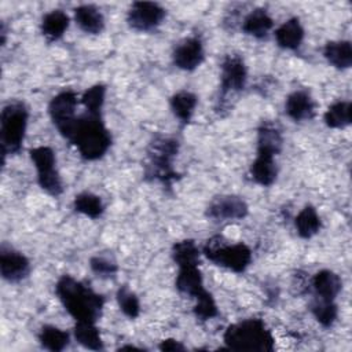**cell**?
Segmentation results:
<instances>
[{"label":"cell","mask_w":352,"mask_h":352,"mask_svg":"<svg viewBox=\"0 0 352 352\" xmlns=\"http://www.w3.org/2000/svg\"><path fill=\"white\" fill-rule=\"evenodd\" d=\"M55 293L76 322L96 323L100 318L104 298L84 282L77 280L70 275H63L56 282Z\"/></svg>","instance_id":"6da1fadb"},{"label":"cell","mask_w":352,"mask_h":352,"mask_svg":"<svg viewBox=\"0 0 352 352\" xmlns=\"http://www.w3.org/2000/svg\"><path fill=\"white\" fill-rule=\"evenodd\" d=\"M87 161L102 158L111 146V135L106 128L102 114L87 113L77 117L73 133L69 139Z\"/></svg>","instance_id":"7a4b0ae2"},{"label":"cell","mask_w":352,"mask_h":352,"mask_svg":"<svg viewBox=\"0 0 352 352\" xmlns=\"http://www.w3.org/2000/svg\"><path fill=\"white\" fill-rule=\"evenodd\" d=\"M223 341L232 351H254L272 352L275 338L265 322L258 318L243 319L227 326Z\"/></svg>","instance_id":"3957f363"},{"label":"cell","mask_w":352,"mask_h":352,"mask_svg":"<svg viewBox=\"0 0 352 352\" xmlns=\"http://www.w3.org/2000/svg\"><path fill=\"white\" fill-rule=\"evenodd\" d=\"M179 151V142L170 136H155L147 147L148 164L146 176L162 184L170 186L179 175L173 169V160Z\"/></svg>","instance_id":"277c9868"},{"label":"cell","mask_w":352,"mask_h":352,"mask_svg":"<svg viewBox=\"0 0 352 352\" xmlns=\"http://www.w3.org/2000/svg\"><path fill=\"white\" fill-rule=\"evenodd\" d=\"M204 256L213 264L242 274L252 263V250L242 242L231 243L221 235H214L202 248Z\"/></svg>","instance_id":"5b68a950"},{"label":"cell","mask_w":352,"mask_h":352,"mask_svg":"<svg viewBox=\"0 0 352 352\" xmlns=\"http://www.w3.org/2000/svg\"><path fill=\"white\" fill-rule=\"evenodd\" d=\"M29 111L22 102H10L1 110L0 117V140L3 158L7 154H18L22 148Z\"/></svg>","instance_id":"8992f818"},{"label":"cell","mask_w":352,"mask_h":352,"mask_svg":"<svg viewBox=\"0 0 352 352\" xmlns=\"http://www.w3.org/2000/svg\"><path fill=\"white\" fill-rule=\"evenodd\" d=\"M29 155L36 168L40 188L51 197H59L63 191V186L56 169L55 151L48 146H37L29 150Z\"/></svg>","instance_id":"52a82bcc"},{"label":"cell","mask_w":352,"mask_h":352,"mask_svg":"<svg viewBox=\"0 0 352 352\" xmlns=\"http://www.w3.org/2000/svg\"><path fill=\"white\" fill-rule=\"evenodd\" d=\"M78 103V96L72 89H65L56 94L48 104V114L52 124L56 126L59 133L65 139H70L74 125L77 122L76 109Z\"/></svg>","instance_id":"ba28073f"},{"label":"cell","mask_w":352,"mask_h":352,"mask_svg":"<svg viewBox=\"0 0 352 352\" xmlns=\"http://www.w3.org/2000/svg\"><path fill=\"white\" fill-rule=\"evenodd\" d=\"M166 16V10L154 1H133L126 14L128 26L136 32L157 29Z\"/></svg>","instance_id":"9c48e42d"},{"label":"cell","mask_w":352,"mask_h":352,"mask_svg":"<svg viewBox=\"0 0 352 352\" xmlns=\"http://www.w3.org/2000/svg\"><path fill=\"white\" fill-rule=\"evenodd\" d=\"M248 81V69L241 55L228 54L221 62L220 91L221 95L241 92Z\"/></svg>","instance_id":"30bf717a"},{"label":"cell","mask_w":352,"mask_h":352,"mask_svg":"<svg viewBox=\"0 0 352 352\" xmlns=\"http://www.w3.org/2000/svg\"><path fill=\"white\" fill-rule=\"evenodd\" d=\"M249 206L238 195H219L210 201L206 208V216L213 221H234L248 216Z\"/></svg>","instance_id":"8fae6325"},{"label":"cell","mask_w":352,"mask_h":352,"mask_svg":"<svg viewBox=\"0 0 352 352\" xmlns=\"http://www.w3.org/2000/svg\"><path fill=\"white\" fill-rule=\"evenodd\" d=\"M30 272L29 258L12 248L6 245L0 249V274L1 278L10 283H16L23 280Z\"/></svg>","instance_id":"7c38bea8"},{"label":"cell","mask_w":352,"mask_h":352,"mask_svg":"<svg viewBox=\"0 0 352 352\" xmlns=\"http://www.w3.org/2000/svg\"><path fill=\"white\" fill-rule=\"evenodd\" d=\"M205 58V50L201 38L187 37L182 40L172 52L173 65L184 72L195 70Z\"/></svg>","instance_id":"4fadbf2b"},{"label":"cell","mask_w":352,"mask_h":352,"mask_svg":"<svg viewBox=\"0 0 352 352\" xmlns=\"http://www.w3.org/2000/svg\"><path fill=\"white\" fill-rule=\"evenodd\" d=\"M285 113L293 121H307L315 116V102L308 91L296 89L285 100Z\"/></svg>","instance_id":"5bb4252c"},{"label":"cell","mask_w":352,"mask_h":352,"mask_svg":"<svg viewBox=\"0 0 352 352\" xmlns=\"http://www.w3.org/2000/svg\"><path fill=\"white\" fill-rule=\"evenodd\" d=\"M274 34H275L276 44L280 48L296 51L302 44L305 30L300 19L297 16H292L287 21H285L280 26H278Z\"/></svg>","instance_id":"9a60e30c"},{"label":"cell","mask_w":352,"mask_h":352,"mask_svg":"<svg viewBox=\"0 0 352 352\" xmlns=\"http://www.w3.org/2000/svg\"><path fill=\"white\" fill-rule=\"evenodd\" d=\"M311 286L315 292V297L334 301L342 289V280L334 271L320 270L312 276Z\"/></svg>","instance_id":"2e32d148"},{"label":"cell","mask_w":352,"mask_h":352,"mask_svg":"<svg viewBox=\"0 0 352 352\" xmlns=\"http://www.w3.org/2000/svg\"><path fill=\"white\" fill-rule=\"evenodd\" d=\"M249 173L254 183H257L263 187L272 186L278 176V166L275 162V155L265 154V153H257L254 161L250 165Z\"/></svg>","instance_id":"e0dca14e"},{"label":"cell","mask_w":352,"mask_h":352,"mask_svg":"<svg viewBox=\"0 0 352 352\" xmlns=\"http://www.w3.org/2000/svg\"><path fill=\"white\" fill-rule=\"evenodd\" d=\"M175 286L182 294L190 296L192 298L204 293L206 289L204 286V278L199 265L180 267L176 275Z\"/></svg>","instance_id":"ac0fdd59"},{"label":"cell","mask_w":352,"mask_h":352,"mask_svg":"<svg viewBox=\"0 0 352 352\" xmlns=\"http://www.w3.org/2000/svg\"><path fill=\"white\" fill-rule=\"evenodd\" d=\"M74 21L77 26L88 34H100L104 29V16L100 10L92 4H81L76 7Z\"/></svg>","instance_id":"d6986e66"},{"label":"cell","mask_w":352,"mask_h":352,"mask_svg":"<svg viewBox=\"0 0 352 352\" xmlns=\"http://www.w3.org/2000/svg\"><path fill=\"white\" fill-rule=\"evenodd\" d=\"M272 28L274 21L264 8H254L253 11H250L243 18L241 25L242 32L254 38H265Z\"/></svg>","instance_id":"ffe728a7"},{"label":"cell","mask_w":352,"mask_h":352,"mask_svg":"<svg viewBox=\"0 0 352 352\" xmlns=\"http://www.w3.org/2000/svg\"><path fill=\"white\" fill-rule=\"evenodd\" d=\"M283 146V138L276 124L265 121L257 129V153L276 155Z\"/></svg>","instance_id":"44dd1931"},{"label":"cell","mask_w":352,"mask_h":352,"mask_svg":"<svg viewBox=\"0 0 352 352\" xmlns=\"http://www.w3.org/2000/svg\"><path fill=\"white\" fill-rule=\"evenodd\" d=\"M70 18L69 15L62 10H52L44 14L40 23L41 34L48 41H56L63 37L66 30L69 29Z\"/></svg>","instance_id":"7402d4cb"},{"label":"cell","mask_w":352,"mask_h":352,"mask_svg":"<svg viewBox=\"0 0 352 352\" xmlns=\"http://www.w3.org/2000/svg\"><path fill=\"white\" fill-rule=\"evenodd\" d=\"M326 60L338 70H345L352 66V45L348 40H336L326 43L323 48Z\"/></svg>","instance_id":"603a6c76"},{"label":"cell","mask_w":352,"mask_h":352,"mask_svg":"<svg viewBox=\"0 0 352 352\" xmlns=\"http://www.w3.org/2000/svg\"><path fill=\"white\" fill-rule=\"evenodd\" d=\"M198 103V98L195 94L190 91H179L170 96L169 104L173 116L182 122V124H188L195 107Z\"/></svg>","instance_id":"cb8c5ba5"},{"label":"cell","mask_w":352,"mask_h":352,"mask_svg":"<svg viewBox=\"0 0 352 352\" xmlns=\"http://www.w3.org/2000/svg\"><path fill=\"white\" fill-rule=\"evenodd\" d=\"M40 345L51 352H60L63 351L69 342H70V336L67 331L54 326V324H44L38 330L37 334Z\"/></svg>","instance_id":"d4e9b609"},{"label":"cell","mask_w":352,"mask_h":352,"mask_svg":"<svg viewBox=\"0 0 352 352\" xmlns=\"http://www.w3.org/2000/svg\"><path fill=\"white\" fill-rule=\"evenodd\" d=\"M294 227L297 234L304 239H309L316 235L322 227V221L316 209L312 205L304 206L294 219Z\"/></svg>","instance_id":"484cf974"},{"label":"cell","mask_w":352,"mask_h":352,"mask_svg":"<svg viewBox=\"0 0 352 352\" xmlns=\"http://www.w3.org/2000/svg\"><path fill=\"white\" fill-rule=\"evenodd\" d=\"M73 334L76 341L87 349L102 351L104 348L100 331L94 322H76Z\"/></svg>","instance_id":"4316f807"},{"label":"cell","mask_w":352,"mask_h":352,"mask_svg":"<svg viewBox=\"0 0 352 352\" xmlns=\"http://www.w3.org/2000/svg\"><path fill=\"white\" fill-rule=\"evenodd\" d=\"M323 121L329 128L342 129L352 122V104L349 100H338L329 106L323 114Z\"/></svg>","instance_id":"83f0119b"},{"label":"cell","mask_w":352,"mask_h":352,"mask_svg":"<svg viewBox=\"0 0 352 352\" xmlns=\"http://www.w3.org/2000/svg\"><path fill=\"white\" fill-rule=\"evenodd\" d=\"M199 249L192 239L175 242L172 246V258L177 268L188 265H199Z\"/></svg>","instance_id":"f1b7e54d"},{"label":"cell","mask_w":352,"mask_h":352,"mask_svg":"<svg viewBox=\"0 0 352 352\" xmlns=\"http://www.w3.org/2000/svg\"><path fill=\"white\" fill-rule=\"evenodd\" d=\"M73 208L77 213H81L94 220L99 219L104 212V205L100 197L89 191H82L77 194L73 201Z\"/></svg>","instance_id":"f546056e"},{"label":"cell","mask_w":352,"mask_h":352,"mask_svg":"<svg viewBox=\"0 0 352 352\" xmlns=\"http://www.w3.org/2000/svg\"><path fill=\"white\" fill-rule=\"evenodd\" d=\"M311 312L323 327H330L336 322L338 316V308L334 301L322 300L315 297V300L311 302Z\"/></svg>","instance_id":"4dcf8cb0"},{"label":"cell","mask_w":352,"mask_h":352,"mask_svg":"<svg viewBox=\"0 0 352 352\" xmlns=\"http://www.w3.org/2000/svg\"><path fill=\"white\" fill-rule=\"evenodd\" d=\"M106 87L103 84H95L84 91L81 95V103L87 113L102 114V107L104 104Z\"/></svg>","instance_id":"1f68e13d"},{"label":"cell","mask_w":352,"mask_h":352,"mask_svg":"<svg viewBox=\"0 0 352 352\" xmlns=\"http://www.w3.org/2000/svg\"><path fill=\"white\" fill-rule=\"evenodd\" d=\"M194 300H195V305L192 308V312L198 320L206 322L219 315L217 304H216L212 293H209L208 290H205L204 293L197 296Z\"/></svg>","instance_id":"d6a6232c"},{"label":"cell","mask_w":352,"mask_h":352,"mask_svg":"<svg viewBox=\"0 0 352 352\" xmlns=\"http://www.w3.org/2000/svg\"><path fill=\"white\" fill-rule=\"evenodd\" d=\"M116 298H117V304H118L121 312L126 318L135 319V318L139 316V314H140V301H139L138 296L128 286H121L117 290Z\"/></svg>","instance_id":"836d02e7"},{"label":"cell","mask_w":352,"mask_h":352,"mask_svg":"<svg viewBox=\"0 0 352 352\" xmlns=\"http://www.w3.org/2000/svg\"><path fill=\"white\" fill-rule=\"evenodd\" d=\"M89 267L100 278H111L118 271L117 264L113 260H110L107 257H103V256L91 257Z\"/></svg>","instance_id":"e575fe53"},{"label":"cell","mask_w":352,"mask_h":352,"mask_svg":"<svg viewBox=\"0 0 352 352\" xmlns=\"http://www.w3.org/2000/svg\"><path fill=\"white\" fill-rule=\"evenodd\" d=\"M158 348L164 352H177V351H184L186 348L183 346V344L175 338H166L162 340L158 345Z\"/></svg>","instance_id":"d590c367"}]
</instances>
